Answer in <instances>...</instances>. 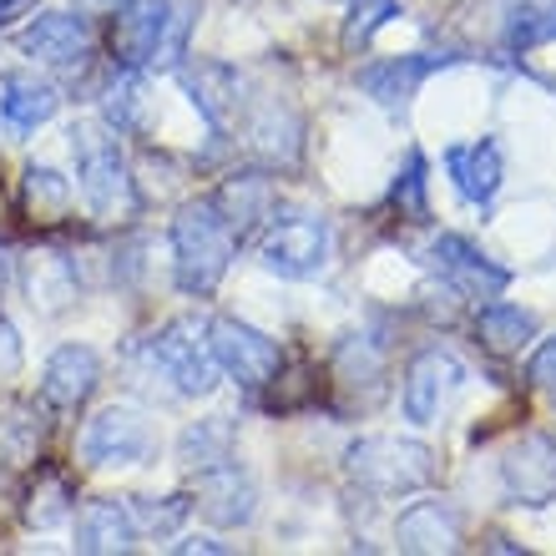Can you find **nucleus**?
<instances>
[{
	"instance_id": "obj_1",
	"label": "nucleus",
	"mask_w": 556,
	"mask_h": 556,
	"mask_svg": "<svg viewBox=\"0 0 556 556\" xmlns=\"http://www.w3.org/2000/svg\"><path fill=\"white\" fill-rule=\"evenodd\" d=\"M243 238L233 233V223L223 218V207L213 198H192V203L177 207L173 218V278L177 289L192 293V299H207V293L223 283L228 264Z\"/></svg>"
},
{
	"instance_id": "obj_2",
	"label": "nucleus",
	"mask_w": 556,
	"mask_h": 556,
	"mask_svg": "<svg viewBox=\"0 0 556 556\" xmlns=\"http://www.w3.org/2000/svg\"><path fill=\"white\" fill-rule=\"evenodd\" d=\"M72 157H76V188L97 218H122L137 207L132 167L122 152V137L112 122H76L72 127Z\"/></svg>"
},
{
	"instance_id": "obj_3",
	"label": "nucleus",
	"mask_w": 556,
	"mask_h": 556,
	"mask_svg": "<svg viewBox=\"0 0 556 556\" xmlns=\"http://www.w3.org/2000/svg\"><path fill=\"white\" fill-rule=\"evenodd\" d=\"M344 476L369 496H410L435 481V451L405 435H365L344 451Z\"/></svg>"
},
{
	"instance_id": "obj_4",
	"label": "nucleus",
	"mask_w": 556,
	"mask_h": 556,
	"mask_svg": "<svg viewBox=\"0 0 556 556\" xmlns=\"http://www.w3.org/2000/svg\"><path fill=\"white\" fill-rule=\"evenodd\" d=\"M147 365L157 369L162 380L173 384V395H213L218 390V359H213V339H207V324L198 314H182V319H167L157 334L147 339Z\"/></svg>"
},
{
	"instance_id": "obj_5",
	"label": "nucleus",
	"mask_w": 556,
	"mask_h": 556,
	"mask_svg": "<svg viewBox=\"0 0 556 556\" xmlns=\"http://www.w3.org/2000/svg\"><path fill=\"white\" fill-rule=\"evenodd\" d=\"M152 451H157V430H152V420H147L142 410H132V405H106V410H97L87 420V430H81V460L97 470L147 466Z\"/></svg>"
},
{
	"instance_id": "obj_6",
	"label": "nucleus",
	"mask_w": 556,
	"mask_h": 556,
	"mask_svg": "<svg viewBox=\"0 0 556 556\" xmlns=\"http://www.w3.org/2000/svg\"><path fill=\"white\" fill-rule=\"evenodd\" d=\"M207 339H213V359L233 384L243 390H264L278 380L283 369V350L278 339H268L264 329H253L243 319H213L207 324Z\"/></svg>"
},
{
	"instance_id": "obj_7",
	"label": "nucleus",
	"mask_w": 556,
	"mask_h": 556,
	"mask_svg": "<svg viewBox=\"0 0 556 556\" xmlns=\"http://www.w3.org/2000/svg\"><path fill=\"white\" fill-rule=\"evenodd\" d=\"M501 485H506V501L511 506H531L542 511L556 501V435L546 430H527L516 435L501 455Z\"/></svg>"
},
{
	"instance_id": "obj_8",
	"label": "nucleus",
	"mask_w": 556,
	"mask_h": 556,
	"mask_svg": "<svg viewBox=\"0 0 556 556\" xmlns=\"http://www.w3.org/2000/svg\"><path fill=\"white\" fill-rule=\"evenodd\" d=\"M329 223L324 218H283L274 223L258 243V264L278 278H293V283H304V278L324 274L329 264Z\"/></svg>"
},
{
	"instance_id": "obj_9",
	"label": "nucleus",
	"mask_w": 556,
	"mask_h": 556,
	"mask_svg": "<svg viewBox=\"0 0 556 556\" xmlns=\"http://www.w3.org/2000/svg\"><path fill=\"white\" fill-rule=\"evenodd\" d=\"M430 264H435V274L445 278L455 293H466V299H501V293L511 289V268H501L496 258H485V253L460 233H440L435 249H430Z\"/></svg>"
},
{
	"instance_id": "obj_10",
	"label": "nucleus",
	"mask_w": 556,
	"mask_h": 556,
	"mask_svg": "<svg viewBox=\"0 0 556 556\" xmlns=\"http://www.w3.org/2000/svg\"><path fill=\"white\" fill-rule=\"evenodd\" d=\"M102 384V359L91 344H61L51 359H46V375H41V405L51 415H76L97 395Z\"/></svg>"
},
{
	"instance_id": "obj_11",
	"label": "nucleus",
	"mask_w": 556,
	"mask_h": 556,
	"mask_svg": "<svg viewBox=\"0 0 556 556\" xmlns=\"http://www.w3.org/2000/svg\"><path fill=\"white\" fill-rule=\"evenodd\" d=\"M21 51L41 66H56V72H72L91 56V26L87 15L76 11H46L36 15L26 30H21Z\"/></svg>"
},
{
	"instance_id": "obj_12",
	"label": "nucleus",
	"mask_w": 556,
	"mask_h": 556,
	"mask_svg": "<svg viewBox=\"0 0 556 556\" xmlns=\"http://www.w3.org/2000/svg\"><path fill=\"white\" fill-rule=\"evenodd\" d=\"M466 380L460 365H455L445 350H420L405 365V384H400V405H405V420L410 425H435V415L445 410L451 390Z\"/></svg>"
},
{
	"instance_id": "obj_13",
	"label": "nucleus",
	"mask_w": 556,
	"mask_h": 556,
	"mask_svg": "<svg viewBox=\"0 0 556 556\" xmlns=\"http://www.w3.org/2000/svg\"><path fill=\"white\" fill-rule=\"evenodd\" d=\"M455 66V56H435V51H420V56H395V61H375L359 72V91L375 97L384 112H405L415 102V91L430 81L435 72Z\"/></svg>"
},
{
	"instance_id": "obj_14",
	"label": "nucleus",
	"mask_w": 556,
	"mask_h": 556,
	"mask_svg": "<svg viewBox=\"0 0 556 556\" xmlns=\"http://www.w3.org/2000/svg\"><path fill=\"white\" fill-rule=\"evenodd\" d=\"M192 506H198V516L213 521V527H249L253 516H258V485L228 460V466H213L198 476Z\"/></svg>"
},
{
	"instance_id": "obj_15",
	"label": "nucleus",
	"mask_w": 556,
	"mask_h": 556,
	"mask_svg": "<svg viewBox=\"0 0 556 556\" xmlns=\"http://www.w3.org/2000/svg\"><path fill=\"white\" fill-rule=\"evenodd\" d=\"M445 173H451L455 192L466 203L485 207L506 182V152H501L496 137H476V142H455L445 152Z\"/></svg>"
},
{
	"instance_id": "obj_16",
	"label": "nucleus",
	"mask_w": 556,
	"mask_h": 556,
	"mask_svg": "<svg viewBox=\"0 0 556 556\" xmlns=\"http://www.w3.org/2000/svg\"><path fill=\"white\" fill-rule=\"evenodd\" d=\"M460 516L445 501H415L405 506L395 521V546L415 556H440V552H460Z\"/></svg>"
},
{
	"instance_id": "obj_17",
	"label": "nucleus",
	"mask_w": 556,
	"mask_h": 556,
	"mask_svg": "<svg viewBox=\"0 0 556 556\" xmlns=\"http://www.w3.org/2000/svg\"><path fill=\"white\" fill-rule=\"evenodd\" d=\"M167 5H173V0H122L117 21H112V51H117V66H132V72H147V66H152V51H157Z\"/></svg>"
},
{
	"instance_id": "obj_18",
	"label": "nucleus",
	"mask_w": 556,
	"mask_h": 556,
	"mask_svg": "<svg viewBox=\"0 0 556 556\" xmlns=\"http://www.w3.org/2000/svg\"><path fill=\"white\" fill-rule=\"evenodd\" d=\"M137 546V521L127 501H87L76 511V552L87 556H117Z\"/></svg>"
},
{
	"instance_id": "obj_19",
	"label": "nucleus",
	"mask_w": 556,
	"mask_h": 556,
	"mask_svg": "<svg viewBox=\"0 0 556 556\" xmlns=\"http://www.w3.org/2000/svg\"><path fill=\"white\" fill-rule=\"evenodd\" d=\"M182 87H188L192 106L207 117L213 132H228V122L238 112V72L223 66V61H198V66H182Z\"/></svg>"
},
{
	"instance_id": "obj_20",
	"label": "nucleus",
	"mask_w": 556,
	"mask_h": 556,
	"mask_svg": "<svg viewBox=\"0 0 556 556\" xmlns=\"http://www.w3.org/2000/svg\"><path fill=\"white\" fill-rule=\"evenodd\" d=\"M61 91L36 72H15L0 81V117L11 122V132H36L41 122L56 117Z\"/></svg>"
},
{
	"instance_id": "obj_21",
	"label": "nucleus",
	"mask_w": 556,
	"mask_h": 556,
	"mask_svg": "<svg viewBox=\"0 0 556 556\" xmlns=\"http://www.w3.org/2000/svg\"><path fill=\"white\" fill-rule=\"evenodd\" d=\"M26 293H30V308H41V314H61V308L76 304V264L66 253L56 249H36L26 258Z\"/></svg>"
},
{
	"instance_id": "obj_22",
	"label": "nucleus",
	"mask_w": 556,
	"mask_h": 556,
	"mask_svg": "<svg viewBox=\"0 0 556 556\" xmlns=\"http://www.w3.org/2000/svg\"><path fill=\"white\" fill-rule=\"evenodd\" d=\"M536 339V319H531L527 308L516 304H481L476 308V344H481L485 354H496V359H511V354H521Z\"/></svg>"
},
{
	"instance_id": "obj_23",
	"label": "nucleus",
	"mask_w": 556,
	"mask_h": 556,
	"mask_svg": "<svg viewBox=\"0 0 556 556\" xmlns=\"http://www.w3.org/2000/svg\"><path fill=\"white\" fill-rule=\"evenodd\" d=\"M213 203L223 207V218L233 223L238 238H249L258 223L268 218V207H274V182L264 173H233L213 192Z\"/></svg>"
},
{
	"instance_id": "obj_24",
	"label": "nucleus",
	"mask_w": 556,
	"mask_h": 556,
	"mask_svg": "<svg viewBox=\"0 0 556 556\" xmlns=\"http://www.w3.org/2000/svg\"><path fill=\"white\" fill-rule=\"evenodd\" d=\"M177 460L188 470H213V466H228L233 460V420L228 415H207V420L188 425L177 435Z\"/></svg>"
},
{
	"instance_id": "obj_25",
	"label": "nucleus",
	"mask_w": 556,
	"mask_h": 556,
	"mask_svg": "<svg viewBox=\"0 0 556 556\" xmlns=\"http://www.w3.org/2000/svg\"><path fill=\"white\" fill-rule=\"evenodd\" d=\"M76 511V491H72V481L61 476V470H36V481L21 491V516H26V527H36V531H51V527H61L66 516Z\"/></svg>"
},
{
	"instance_id": "obj_26",
	"label": "nucleus",
	"mask_w": 556,
	"mask_h": 556,
	"mask_svg": "<svg viewBox=\"0 0 556 556\" xmlns=\"http://www.w3.org/2000/svg\"><path fill=\"white\" fill-rule=\"evenodd\" d=\"M72 203H76V192L56 167H36L30 162L26 173H21V207H26L30 223H61L72 213Z\"/></svg>"
},
{
	"instance_id": "obj_27",
	"label": "nucleus",
	"mask_w": 556,
	"mask_h": 556,
	"mask_svg": "<svg viewBox=\"0 0 556 556\" xmlns=\"http://www.w3.org/2000/svg\"><path fill=\"white\" fill-rule=\"evenodd\" d=\"M552 36H556V0H511L506 26H501L506 51H531V46H546Z\"/></svg>"
},
{
	"instance_id": "obj_28",
	"label": "nucleus",
	"mask_w": 556,
	"mask_h": 556,
	"mask_svg": "<svg viewBox=\"0 0 556 556\" xmlns=\"http://www.w3.org/2000/svg\"><path fill=\"white\" fill-rule=\"evenodd\" d=\"M299 117H293L289 106H264V117L253 122V147H258V157L264 162H283L293 167L299 162Z\"/></svg>"
},
{
	"instance_id": "obj_29",
	"label": "nucleus",
	"mask_w": 556,
	"mask_h": 556,
	"mask_svg": "<svg viewBox=\"0 0 556 556\" xmlns=\"http://www.w3.org/2000/svg\"><path fill=\"white\" fill-rule=\"evenodd\" d=\"M198 26V0H173L167 5V21H162L157 51H152V66L147 72H177L182 56H188V36Z\"/></svg>"
},
{
	"instance_id": "obj_30",
	"label": "nucleus",
	"mask_w": 556,
	"mask_h": 556,
	"mask_svg": "<svg viewBox=\"0 0 556 556\" xmlns=\"http://www.w3.org/2000/svg\"><path fill=\"white\" fill-rule=\"evenodd\" d=\"M106 122L117 127V132H137L142 127V72H132V66H122L117 76H112V87H106Z\"/></svg>"
},
{
	"instance_id": "obj_31",
	"label": "nucleus",
	"mask_w": 556,
	"mask_h": 556,
	"mask_svg": "<svg viewBox=\"0 0 556 556\" xmlns=\"http://www.w3.org/2000/svg\"><path fill=\"white\" fill-rule=\"evenodd\" d=\"M41 455V425L30 420L26 405H15L5 420H0V460H11V466H26Z\"/></svg>"
},
{
	"instance_id": "obj_32",
	"label": "nucleus",
	"mask_w": 556,
	"mask_h": 556,
	"mask_svg": "<svg viewBox=\"0 0 556 556\" xmlns=\"http://www.w3.org/2000/svg\"><path fill=\"white\" fill-rule=\"evenodd\" d=\"M334 375L339 384H350V390H375L380 384V354H375V344L369 339H344L334 354Z\"/></svg>"
},
{
	"instance_id": "obj_33",
	"label": "nucleus",
	"mask_w": 556,
	"mask_h": 556,
	"mask_svg": "<svg viewBox=\"0 0 556 556\" xmlns=\"http://www.w3.org/2000/svg\"><path fill=\"white\" fill-rule=\"evenodd\" d=\"M127 506H132L137 531H157V536H173V531L182 527V516L192 511L188 496H167L162 506H157L152 496H127Z\"/></svg>"
},
{
	"instance_id": "obj_34",
	"label": "nucleus",
	"mask_w": 556,
	"mask_h": 556,
	"mask_svg": "<svg viewBox=\"0 0 556 556\" xmlns=\"http://www.w3.org/2000/svg\"><path fill=\"white\" fill-rule=\"evenodd\" d=\"M395 21V0H354L350 21H344V46L350 51H365L375 41V30Z\"/></svg>"
},
{
	"instance_id": "obj_35",
	"label": "nucleus",
	"mask_w": 556,
	"mask_h": 556,
	"mask_svg": "<svg viewBox=\"0 0 556 556\" xmlns=\"http://www.w3.org/2000/svg\"><path fill=\"white\" fill-rule=\"evenodd\" d=\"M390 198H395V207L410 223H420L425 213H430V203H425V157H420V152H410V162H405V177L395 182V192H390Z\"/></svg>"
},
{
	"instance_id": "obj_36",
	"label": "nucleus",
	"mask_w": 556,
	"mask_h": 556,
	"mask_svg": "<svg viewBox=\"0 0 556 556\" xmlns=\"http://www.w3.org/2000/svg\"><path fill=\"white\" fill-rule=\"evenodd\" d=\"M21 359H26V350H21V334H15V324L0 314V384H11L15 375H21Z\"/></svg>"
},
{
	"instance_id": "obj_37",
	"label": "nucleus",
	"mask_w": 556,
	"mask_h": 556,
	"mask_svg": "<svg viewBox=\"0 0 556 556\" xmlns=\"http://www.w3.org/2000/svg\"><path fill=\"white\" fill-rule=\"evenodd\" d=\"M21 511V485H15L11 460H0V531L11 527V516Z\"/></svg>"
},
{
	"instance_id": "obj_38",
	"label": "nucleus",
	"mask_w": 556,
	"mask_h": 556,
	"mask_svg": "<svg viewBox=\"0 0 556 556\" xmlns=\"http://www.w3.org/2000/svg\"><path fill=\"white\" fill-rule=\"evenodd\" d=\"M531 380H536V384H556V334L542 339V344H536V354H531Z\"/></svg>"
},
{
	"instance_id": "obj_39",
	"label": "nucleus",
	"mask_w": 556,
	"mask_h": 556,
	"mask_svg": "<svg viewBox=\"0 0 556 556\" xmlns=\"http://www.w3.org/2000/svg\"><path fill=\"white\" fill-rule=\"evenodd\" d=\"M173 552H177V556H192V552L223 556V552H228V546H223V542H213V536H188V542H177V546H173Z\"/></svg>"
},
{
	"instance_id": "obj_40",
	"label": "nucleus",
	"mask_w": 556,
	"mask_h": 556,
	"mask_svg": "<svg viewBox=\"0 0 556 556\" xmlns=\"http://www.w3.org/2000/svg\"><path fill=\"white\" fill-rule=\"evenodd\" d=\"M30 11H36V0H0V26H15Z\"/></svg>"
},
{
	"instance_id": "obj_41",
	"label": "nucleus",
	"mask_w": 556,
	"mask_h": 556,
	"mask_svg": "<svg viewBox=\"0 0 556 556\" xmlns=\"http://www.w3.org/2000/svg\"><path fill=\"white\" fill-rule=\"evenodd\" d=\"M5 283H11V253L0 249V289H5Z\"/></svg>"
},
{
	"instance_id": "obj_42",
	"label": "nucleus",
	"mask_w": 556,
	"mask_h": 556,
	"mask_svg": "<svg viewBox=\"0 0 556 556\" xmlns=\"http://www.w3.org/2000/svg\"><path fill=\"white\" fill-rule=\"evenodd\" d=\"M97 5H122V0H97Z\"/></svg>"
}]
</instances>
